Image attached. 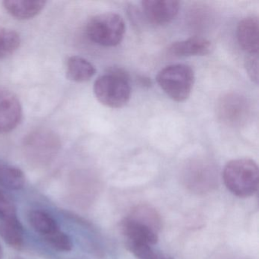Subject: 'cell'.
<instances>
[{
	"mask_svg": "<svg viewBox=\"0 0 259 259\" xmlns=\"http://www.w3.org/2000/svg\"><path fill=\"white\" fill-rule=\"evenodd\" d=\"M226 187L236 196L247 198L258 189V166L254 160L239 158L227 163L223 172Z\"/></svg>",
	"mask_w": 259,
	"mask_h": 259,
	"instance_id": "1",
	"label": "cell"
},
{
	"mask_svg": "<svg viewBox=\"0 0 259 259\" xmlns=\"http://www.w3.org/2000/svg\"><path fill=\"white\" fill-rule=\"evenodd\" d=\"M94 93L101 104L110 108H122L131 97V86L126 74L116 69L101 75L94 84Z\"/></svg>",
	"mask_w": 259,
	"mask_h": 259,
	"instance_id": "2",
	"label": "cell"
},
{
	"mask_svg": "<svg viewBox=\"0 0 259 259\" xmlns=\"http://www.w3.org/2000/svg\"><path fill=\"white\" fill-rule=\"evenodd\" d=\"M156 79L169 98L176 102H183L190 96L195 83V74L187 65H170L161 69Z\"/></svg>",
	"mask_w": 259,
	"mask_h": 259,
	"instance_id": "3",
	"label": "cell"
},
{
	"mask_svg": "<svg viewBox=\"0 0 259 259\" xmlns=\"http://www.w3.org/2000/svg\"><path fill=\"white\" fill-rule=\"evenodd\" d=\"M125 32L123 19L113 13L94 16L88 22L86 34L94 43L107 48L117 46L122 42Z\"/></svg>",
	"mask_w": 259,
	"mask_h": 259,
	"instance_id": "4",
	"label": "cell"
},
{
	"mask_svg": "<svg viewBox=\"0 0 259 259\" xmlns=\"http://www.w3.org/2000/svg\"><path fill=\"white\" fill-rule=\"evenodd\" d=\"M22 117V105L17 97L10 91L0 89V134L14 130Z\"/></svg>",
	"mask_w": 259,
	"mask_h": 259,
	"instance_id": "5",
	"label": "cell"
},
{
	"mask_svg": "<svg viewBox=\"0 0 259 259\" xmlns=\"http://www.w3.org/2000/svg\"><path fill=\"white\" fill-rule=\"evenodd\" d=\"M142 10L147 19L155 25H165L174 20L180 9L177 0H145Z\"/></svg>",
	"mask_w": 259,
	"mask_h": 259,
	"instance_id": "6",
	"label": "cell"
},
{
	"mask_svg": "<svg viewBox=\"0 0 259 259\" xmlns=\"http://www.w3.org/2000/svg\"><path fill=\"white\" fill-rule=\"evenodd\" d=\"M237 40L239 46L248 55L258 54L259 22L255 16L242 19L237 27Z\"/></svg>",
	"mask_w": 259,
	"mask_h": 259,
	"instance_id": "7",
	"label": "cell"
},
{
	"mask_svg": "<svg viewBox=\"0 0 259 259\" xmlns=\"http://www.w3.org/2000/svg\"><path fill=\"white\" fill-rule=\"evenodd\" d=\"M169 52L176 57L205 56L213 50L211 42L200 37H193L187 40L175 42L169 47Z\"/></svg>",
	"mask_w": 259,
	"mask_h": 259,
	"instance_id": "8",
	"label": "cell"
},
{
	"mask_svg": "<svg viewBox=\"0 0 259 259\" xmlns=\"http://www.w3.org/2000/svg\"><path fill=\"white\" fill-rule=\"evenodd\" d=\"M123 234L128 238V242H140L148 245H155L158 241L157 232L148 226L126 218L121 224Z\"/></svg>",
	"mask_w": 259,
	"mask_h": 259,
	"instance_id": "9",
	"label": "cell"
},
{
	"mask_svg": "<svg viewBox=\"0 0 259 259\" xmlns=\"http://www.w3.org/2000/svg\"><path fill=\"white\" fill-rule=\"evenodd\" d=\"M43 0H6L4 7L9 14L20 20L32 19L46 6Z\"/></svg>",
	"mask_w": 259,
	"mask_h": 259,
	"instance_id": "10",
	"label": "cell"
},
{
	"mask_svg": "<svg viewBox=\"0 0 259 259\" xmlns=\"http://www.w3.org/2000/svg\"><path fill=\"white\" fill-rule=\"evenodd\" d=\"M96 69L89 60L78 56L69 57L66 66V75L71 81L85 82L93 78Z\"/></svg>",
	"mask_w": 259,
	"mask_h": 259,
	"instance_id": "11",
	"label": "cell"
},
{
	"mask_svg": "<svg viewBox=\"0 0 259 259\" xmlns=\"http://www.w3.org/2000/svg\"><path fill=\"white\" fill-rule=\"evenodd\" d=\"M0 236L13 248H22L24 243V230L17 218L3 220V222L0 223Z\"/></svg>",
	"mask_w": 259,
	"mask_h": 259,
	"instance_id": "12",
	"label": "cell"
},
{
	"mask_svg": "<svg viewBox=\"0 0 259 259\" xmlns=\"http://www.w3.org/2000/svg\"><path fill=\"white\" fill-rule=\"evenodd\" d=\"M25 176L19 168L0 164V186L10 190H20L25 186Z\"/></svg>",
	"mask_w": 259,
	"mask_h": 259,
	"instance_id": "13",
	"label": "cell"
},
{
	"mask_svg": "<svg viewBox=\"0 0 259 259\" xmlns=\"http://www.w3.org/2000/svg\"><path fill=\"white\" fill-rule=\"evenodd\" d=\"M128 218L148 226L158 233L162 227L161 218L157 210L148 205H139L135 207Z\"/></svg>",
	"mask_w": 259,
	"mask_h": 259,
	"instance_id": "14",
	"label": "cell"
},
{
	"mask_svg": "<svg viewBox=\"0 0 259 259\" xmlns=\"http://www.w3.org/2000/svg\"><path fill=\"white\" fill-rule=\"evenodd\" d=\"M29 222L31 227L44 236L59 230L57 221L49 213L43 210L31 211L29 214Z\"/></svg>",
	"mask_w": 259,
	"mask_h": 259,
	"instance_id": "15",
	"label": "cell"
},
{
	"mask_svg": "<svg viewBox=\"0 0 259 259\" xmlns=\"http://www.w3.org/2000/svg\"><path fill=\"white\" fill-rule=\"evenodd\" d=\"M20 44V36L16 31L0 28V59L7 58L14 54Z\"/></svg>",
	"mask_w": 259,
	"mask_h": 259,
	"instance_id": "16",
	"label": "cell"
},
{
	"mask_svg": "<svg viewBox=\"0 0 259 259\" xmlns=\"http://www.w3.org/2000/svg\"><path fill=\"white\" fill-rule=\"evenodd\" d=\"M45 240L51 247L60 251H69L73 244L69 235L60 231V229L51 234L45 236Z\"/></svg>",
	"mask_w": 259,
	"mask_h": 259,
	"instance_id": "17",
	"label": "cell"
},
{
	"mask_svg": "<svg viewBox=\"0 0 259 259\" xmlns=\"http://www.w3.org/2000/svg\"><path fill=\"white\" fill-rule=\"evenodd\" d=\"M0 218L3 220L17 218L16 209L12 200L0 190Z\"/></svg>",
	"mask_w": 259,
	"mask_h": 259,
	"instance_id": "18",
	"label": "cell"
},
{
	"mask_svg": "<svg viewBox=\"0 0 259 259\" xmlns=\"http://www.w3.org/2000/svg\"><path fill=\"white\" fill-rule=\"evenodd\" d=\"M247 73L251 80L257 84L258 83V54L248 55L245 61Z\"/></svg>",
	"mask_w": 259,
	"mask_h": 259,
	"instance_id": "19",
	"label": "cell"
},
{
	"mask_svg": "<svg viewBox=\"0 0 259 259\" xmlns=\"http://www.w3.org/2000/svg\"><path fill=\"white\" fill-rule=\"evenodd\" d=\"M151 259H172V257H169V256L164 255L163 254H160V253L154 252V255L151 257Z\"/></svg>",
	"mask_w": 259,
	"mask_h": 259,
	"instance_id": "20",
	"label": "cell"
},
{
	"mask_svg": "<svg viewBox=\"0 0 259 259\" xmlns=\"http://www.w3.org/2000/svg\"><path fill=\"white\" fill-rule=\"evenodd\" d=\"M3 257H4V251H3L2 247L0 245V259H3Z\"/></svg>",
	"mask_w": 259,
	"mask_h": 259,
	"instance_id": "21",
	"label": "cell"
},
{
	"mask_svg": "<svg viewBox=\"0 0 259 259\" xmlns=\"http://www.w3.org/2000/svg\"><path fill=\"white\" fill-rule=\"evenodd\" d=\"M40 146H42V145H43V142H40ZM40 148H41V149H43V148L44 149H45V148H44V147H40Z\"/></svg>",
	"mask_w": 259,
	"mask_h": 259,
	"instance_id": "22",
	"label": "cell"
}]
</instances>
